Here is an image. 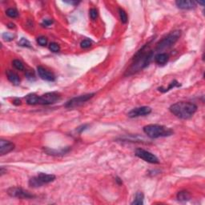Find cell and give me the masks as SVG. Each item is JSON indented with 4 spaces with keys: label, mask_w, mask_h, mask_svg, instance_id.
I'll return each mask as SVG.
<instances>
[{
    "label": "cell",
    "mask_w": 205,
    "mask_h": 205,
    "mask_svg": "<svg viewBox=\"0 0 205 205\" xmlns=\"http://www.w3.org/2000/svg\"><path fill=\"white\" fill-rule=\"evenodd\" d=\"M6 15H7L8 17L15 19V18H17L19 16V12L15 8H9L6 10Z\"/></svg>",
    "instance_id": "ffe728a7"
},
{
    "label": "cell",
    "mask_w": 205,
    "mask_h": 205,
    "mask_svg": "<svg viewBox=\"0 0 205 205\" xmlns=\"http://www.w3.org/2000/svg\"><path fill=\"white\" fill-rule=\"evenodd\" d=\"M143 131L147 136L151 139H157L160 137H167L173 134L171 129L159 124H149L143 127Z\"/></svg>",
    "instance_id": "3957f363"
},
{
    "label": "cell",
    "mask_w": 205,
    "mask_h": 205,
    "mask_svg": "<svg viewBox=\"0 0 205 205\" xmlns=\"http://www.w3.org/2000/svg\"><path fill=\"white\" fill-rule=\"evenodd\" d=\"M7 27H8V28H15V26L14 23H9Z\"/></svg>",
    "instance_id": "d590c367"
},
{
    "label": "cell",
    "mask_w": 205,
    "mask_h": 205,
    "mask_svg": "<svg viewBox=\"0 0 205 205\" xmlns=\"http://www.w3.org/2000/svg\"><path fill=\"white\" fill-rule=\"evenodd\" d=\"M119 18H120V20H121L122 23H127V13L125 12V10L122 8H119Z\"/></svg>",
    "instance_id": "44dd1931"
},
{
    "label": "cell",
    "mask_w": 205,
    "mask_h": 205,
    "mask_svg": "<svg viewBox=\"0 0 205 205\" xmlns=\"http://www.w3.org/2000/svg\"><path fill=\"white\" fill-rule=\"evenodd\" d=\"M49 49L51 51L56 53V52H59L60 51V45L56 42H51L49 44Z\"/></svg>",
    "instance_id": "cb8c5ba5"
},
{
    "label": "cell",
    "mask_w": 205,
    "mask_h": 205,
    "mask_svg": "<svg viewBox=\"0 0 205 205\" xmlns=\"http://www.w3.org/2000/svg\"><path fill=\"white\" fill-rule=\"evenodd\" d=\"M146 47H147V45L143 46L134 56L133 63L127 72V75L134 74L136 72H139V70L143 69L148 66L153 57V51H148L146 50Z\"/></svg>",
    "instance_id": "6da1fadb"
},
{
    "label": "cell",
    "mask_w": 205,
    "mask_h": 205,
    "mask_svg": "<svg viewBox=\"0 0 205 205\" xmlns=\"http://www.w3.org/2000/svg\"><path fill=\"white\" fill-rule=\"evenodd\" d=\"M37 42L40 46L44 47V46H46L47 44V39L46 37H44V36H40V37H39L37 39Z\"/></svg>",
    "instance_id": "4316f807"
},
{
    "label": "cell",
    "mask_w": 205,
    "mask_h": 205,
    "mask_svg": "<svg viewBox=\"0 0 205 205\" xmlns=\"http://www.w3.org/2000/svg\"><path fill=\"white\" fill-rule=\"evenodd\" d=\"M180 35V31H174L172 32H171L166 37L163 38L160 41H159L158 43L156 44V50L162 51V50L169 48L177 42Z\"/></svg>",
    "instance_id": "277c9868"
},
{
    "label": "cell",
    "mask_w": 205,
    "mask_h": 205,
    "mask_svg": "<svg viewBox=\"0 0 205 205\" xmlns=\"http://www.w3.org/2000/svg\"><path fill=\"white\" fill-rule=\"evenodd\" d=\"M143 199H144V195L142 192H138L136 193V197H135V200L131 204H135V205H142L143 204Z\"/></svg>",
    "instance_id": "ac0fdd59"
},
{
    "label": "cell",
    "mask_w": 205,
    "mask_h": 205,
    "mask_svg": "<svg viewBox=\"0 0 205 205\" xmlns=\"http://www.w3.org/2000/svg\"><path fill=\"white\" fill-rule=\"evenodd\" d=\"M191 199L190 193L186 191H181L177 194V200L180 202H186Z\"/></svg>",
    "instance_id": "e0dca14e"
},
{
    "label": "cell",
    "mask_w": 205,
    "mask_h": 205,
    "mask_svg": "<svg viewBox=\"0 0 205 205\" xmlns=\"http://www.w3.org/2000/svg\"><path fill=\"white\" fill-rule=\"evenodd\" d=\"M116 182H117V183H119V185H120V184H122V183H123V182H122V180H120V179L119 178V177H117V178H116Z\"/></svg>",
    "instance_id": "e575fe53"
},
{
    "label": "cell",
    "mask_w": 205,
    "mask_h": 205,
    "mask_svg": "<svg viewBox=\"0 0 205 205\" xmlns=\"http://www.w3.org/2000/svg\"><path fill=\"white\" fill-rule=\"evenodd\" d=\"M14 38H15V35H11V34H9V33H3V39L5 40V41H7V42L13 40H14Z\"/></svg>",
    "instance_id": "f1b7e54d"
},
{
    "label": "cell",
    "mask_w": 205,
    "mask_h": 205,
    "mask_svg": "<svg viewBox=\"0 0 205 205\" xmlns=\"http://www.w3.org/2000/svg\"><path fill=\"white\" fill-rule=\"evenodd\" d=\"M169 55L167 53H159L155 56V62L158 65H164L168 63Z\"/></svg>",
    "instance_id": "9a60e30c"
},
{
    "label": "cell",
    "mask_w": 205,
    "mask_h": 205,
    "mask_svg": "<svg viewBox=\"0 0 205 205\" xmlns=\"http://www.w3.org/2000/svg\"><path fill=\"white\" fill-rule=\"evenodd\" d=\"M37 72L40 78L43 80L49 82H53L55 80L54 75L49 71H47V69H45L44 67H42V66H39L37 67Z\"/></svg>",
    "instance_id": "8fae6325"
},
{
    "label": "cell",
    "mask_w": 205,
    "mask_h": 205,
    "mask_svg": "<svg viewBox=\"0 0 205 205\" xmlns=\"http://www.w3.org/2000/svg\"><path fill=\"white\" fill-rule=\"evenodd\" d=\"M136 156L139 158L142 159L143 160L150 163H159V159L156 157L154 154L149 152V151L143 150V149L138 148L136 150Z\"/></svg>",
    "instance_id": "9c48e42d"
},
{
    "label": "cell",
    "mask_w": 205,
    "mask_h": 205,
    "mask_svg": "<svg viewBox=\"0 0 205 205\" xmlns=\"http://www.w3.org/2000/svg\"><path fill=\"white\" fill-rule=\"evenodd\" d=\"M19 46H22V47H31L30 42H29L28 40H26V39H23V38L19 42Z\"/></svg>",
    "instance_id": "83f0119b"
},
{
    "label": "cell",
    "mask_w": 205,
    "mask_h": 205,
    "mask_svg": "<svg viewBox=\"0 0 205 205\" xmlns=\"http://www.w3.org/2000/svg\"><path fill=\"white\" fill-rule=\"evenodd\" d=\"M37 96L35 94H30L26 97V101L29 105H36L37 101Z\"/></svg>",
    "instance_id": "d6986e66"
},
{
    "label": "cell",
    "mask_w": 205,
    "mask_h": 205,
    "mask_svg": "<svg viewBox=\"0 0 205 205\" xmlns=\"http://www.w3.org/2000/svg\"><path fill=\"white\" fill-rule=\"evenodd\" d=\"M4 172H7V170H4V168H3V167H2V168H1V170H0V173H1V175H3V174H4Z\"/></svg>",
    "instance_id": "836d02e7"
},
{
    "label": "cell",
    "mask_w": 205,
    "mask_h": 205,
    "mask_svg": "<svg viewBox=\"0 0 205 205\" xmlns=\"http://www.w3.org/2000/svg\"><path fill=\"white\" fill-rule=\"evenodd\" d=\"M60 99V94L57 92H48L46 94L37 96L36 104L41 105H50L54 104L55 102Z\"/></svg>",
    "instance_id": "8992f818"
},
{
    "label": "cell",
    "mask_w": 205,
    "mask_h": 205,
    "mask_svg": "<svg viewBox=\"0 0 205 205\" xmlns=\"http://www.w3.org/2000/svg\"><path fill=\"white\" fill-rule=\"evenodd\" d=\"M91 46H92V41L90 40H83L81 42V43H80V47H81L82 48H84V49L88 48V47H90Z\"/></svg>",
    "instance_id": "484cf974"
},
{
    "label": "cell",
    "mask_w": 205,
    "mask_h": 205,
    "mask_svg": "<svg viewBox=\"0 0 205 205\" xmlns=\"http://www.w3.org/2000/svg\"><path fill=\"white\" fill-rule=\"evenodd\" d=\"M15 148V144L8 140L1 139L0 140V155L4 156L6 154H8Z\"/></svg>",
    "instance_id": "7c38bea8"
},
{
    "label": "cell",
    "mask_w": 205,
    "mask_h": 205,
    "mask_svg": "<svg viewBox=\"0 0 205 205\" xmlns=\"http://www.w3.org/2000/svg\"><path fill=\"white\" fill-rule=\"evenodd\" d=\"M89 15L90 18H91L92 20H95L97 19V17H98V10H97L95 8H92V9H90Z\"/></svg>",
    "instance_id": "d4e9b609"
},
{
    "label": "cell",
    "mask_w": 205,
    "mask_h": 205,
    "mask_svg": "<svg viewBox=\"0 0 205 205\" xmlns=\"http://www.w3.org/2000/svg\"><path fill=\"white\" fill-rule=\"evenodd\" d=\"M7 194L11 197L19 198V199H31L35 197V195L29 192L22 189V188L13 187L7 190Z\"/></svg>",
    "instance_id": "ba28073f"
},
{
    "label": "cell",
    "mask_w": 205,
    "mask_h": 205,
    "mask_svg": "<svg viewBox=\"0 0 205 205\" xmlns=\"http://www.w3.org/2000/svg\"><path fill=\"white\" fill-rule=\"evenodd\" d=\"M95 93H92V94H86L72 98V99H70L69 101H67L66 103L65 107H67V108H75V107H77L81 106L82 104H83L84 103H86V101H88L89 99H92Z\"/></svg>",
    "instance_id": "52a82bcc"
},
{
    "label": "cell",
    "mask_w": 205,
    "mask_h": 205,
    "mask_svg": "<svg viewBox=\"0 0 205 205\" xmlns=\"http://www.w3.org/2000/svg\"><path fill=\"white\" fill-rule=\"evenodd\" d=\"M55 180V175L51 174H45V173H40L38 175L34 176L30 179L29 185L32 188H39L41 186L51 183Z\"/></svg>",
    "instance_id": "5b68a950"
},
{
    "label": "cell",
    "mask_w": 205,
    "mask_h": 205,
    "mask_svg": "<svg viewBox=\"0 0 205 205\" xmlns=\"http://www.w3.org/2000/svg\"><path fill=\"white\" fill-rule=\"evenodd\" d=\"M197 3L192 0H178L175 2V5L177 7L183 10H192L196 7Z\"/></svg>",
    "instance_id": "4fadbf2b"
},
{
    "label": "cell",
    "mask_w": 205,
    "mask_h": 205,
    "mask_svg": "<svg viewBox=\"0 0 205 205\" xmlns=\"http://www.w3.org/2000/svg\"><path fill=\"white\" fill-rule=\"evenodd\" d=\"M171 113L182 119H188L192 117L197 111V106L190 102H178L169 107Z\"/></svg>",
    "instance_id": "7a4b0ae2"
},
{
    "label": "cell",
    "mask_w": 205,
    "mask_h": 205,
    "mask_svg": "<svg viewBox=\"0 0 205 205\" xmlns=\"http://www.w3.org/2000/svg\"><path fill=\"white\" fill-rule=\"evenodd\" d=\"M21 100L19 99H15L14 101H13V104H15L16 106H19V105H21Z\"/></svg>",
    "instance_id": "1f68e13d"
},
{
    "label": "cell",
    "mask_w": 205,
    "mask_h": 205,
    "mask_svg": "<svg viewBox=\"0 0 205 205\" xmlns=\"http://www.w3.org/2000/svg\"><path fill=\"white\" fill-rule=\"evenodd\" d=\"M87 127H88V125H87V124H84V125H82V126L79 127L77 128V131L79 132V133H81L82 131H84V130H86Z\"/></svg>",
    "instance_id": "4dcf8cb0"
},
{
    "label": "cell",
    "mask_w": 205,
    "mask_h": 205,
    "mask_svg": "<svg viewBox=\"0 0 205 205\" xmlns=\"http://www.w3.org/2000/svg\"><path fill=\"white\" fill-rule=\"evenodd\" d=\"M12 65L14 66L15 69H17L18 71H22V70L24 69V66L22 64V63L19 60H13Z\"/></svg>",
    "instance_id": "603a6c76"
},
{
    "label": "cell",
    "mask_w": 205,
    "mask_h": 205,
    "mask_svg": "<svg viewBox=\"0 0 205 205\" xmlns=\"http://www.w3.org/2000/svg\"><path fill=\"white\" fill-rule=\"evenodd\" d=\"M180 86V84L178 82L176 81V80H174V81L171 83L170 85H169V86H168V88H166V89H163L162 87H160V88H159V91L161 92H168L170 89H171V88H174V87H175V86Z\"/></svg>",
    "instance_id": "7402d4cb"
},
{
    "label": "cell",
    "mask_w": 205,
    "mask_h": 205,
    "mask_svg": "<svg viewBox=\"0 0 205 205\" xmlns=\"http://www.w3.org/2000/svg\"><path fill=\"white\" fill-rule=\"evenodd\" d=\"M53 23V20L51 19H44L42 21V25L43 27H49Z\"/></svg>",
    "instance_id": "f546056e"
},
{
    "label": "cell",
    "mask_w": 205,
    "mask_h": 205,
    "mask_svg": "<svg viewBox=\"0 0 205 205\" xmlns=\"http://www.w3.org/2000/svg\"><path fill=\"white\" fill-rule=\"evenodd\" d=\"M70 151V148H66L60 149V150H53V149L47 148H45L44 151L48 155H51V156H60V155H63V154L67 153Z\"/></svg>",
    "instance_id": "2e32d148"
},
{
    "label": "cell",
    "mask_w": 205,
    "mask_h": 205,
    "mask_svg": "<svg viewBox=\"0 0 205 205\" xmlns=\"http://www.w3.org/2000/svg\"><path fill=\"white\" fill-rule=\"evenodd\" d=\"M65 3H70V4H73V5H78V3H79V2H73V1H71V2H65Z\"/></svg>",
    "instance_id": "d6a6232c"
},
{
    "label": "cell",
    "mask_w": 205,
    "mask_h": 205,
    "mask_svg": "<svg viewBox=\"0 0 205 205\" xmlns=\"http://www.w3.org/2000/svg\"><path fill=\"white\" fill-rule=\"evenodd\" d=\"M151 112V108L149 107H136V108L132 109L127 116L130 118H136L139 116H148Z\"/></svg>",
    "instance_id": "30bf717a"
},
{
    "label": "cell",
    "mask_w": 205,
    "mask_h": 205,
    "mask_svg": "<svg viewBox=\"0 0 205 205\" xmlns=\"http://www.w3.org/2000/svg\"><path fill=\"white\" fill-rule=\"evenodd\" d=\"M6 74H7V77L8 80L11 83H13L14 85H19L20 78L15 72H14L13 71H10V70H7Z\"/></svg>",
    "instance_id": "5bb4252c"
}]
</instances>
